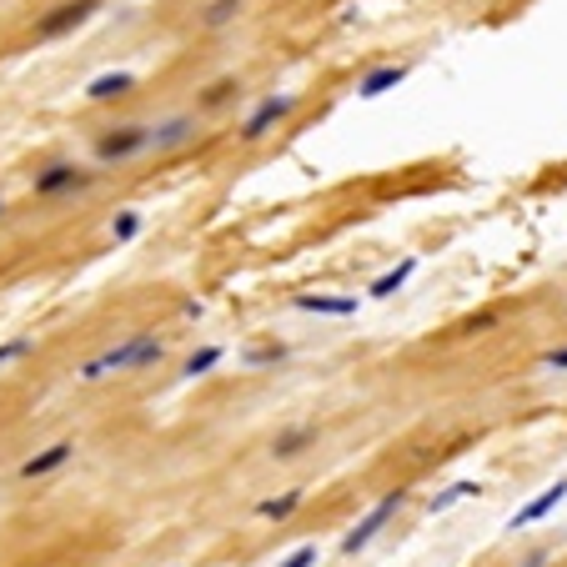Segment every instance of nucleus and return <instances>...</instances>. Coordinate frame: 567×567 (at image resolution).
Wrapping results in <instances>:
<instances>
[{
	"label": "nucleus",
	"mask_w": 567,
	"mask_h": 567,
	"mask_svg": "<svg viewBox=\"0 0 567 567\" xmlns=\"http://www.w3.org/2000/svg\"><path fill=\"white\" fill-rule=\"evenodd\" d=\"M161 337H151V332H136V337H126L120 347L101 351V357H91L86 367H81V377L86 382H101V377H111V371H146L161 361Z\"/></svg>",
	"instance_id": "nucleus-1"
},
{
	"label": "nucleus",
	"mask_w": 567,
	"mask_h": 567,
	"mask_svg": "<svg viewBox=\"0 0 567 567\" xmlns=\"http://www.w3.org/2000/svg\"><path fill=\"white\" fill-rule=\"evenodd\" d=\"M407 497H412V492H407V487H397V492H387V497L377 502V507H367V517H361V523L351 527L347 537H341V557H357V553H367V547H371L377 537L387 533V523H392V517L407 507Z\"/></svg>",
	"instance_id": "nucleus-2"
},
{
	"label": "nucleus",
	"mask_w": 567,
	"mask_h": 567,
	"mask_svg": "<svg viewBox=\"0 0 567 567\" xmlns=\"http://www.w3.org/2000/svg\"><path fill=\"white\" fill-rule=\"evenodd\" d=\"M296 101H302L296 91H282V96H262L256 106H251V116L241 120V141L251 146V141H262L266 131H276V126H282V120L296 111Z\"/></svg>",
	"instance_id": "nucleus-3"
},
{
	"label": "nucleus",
	"mask_w": 567,
	"mask_h": 567,
	"mask_svg": "<svg viewBox=\"0 0 567 567\" xmlns=\"http://www.w3.org/2000/svg\"><path fill=\"white\" fill-rule=\"evenodd\" d=\"M567 502V477H557V482H547L543 492H537L533 502H523L513 517H507V533H523V527H537L543 517H553L557 507Z\"/></svg>",
	"instance_id": "nucleus-4"
},
{
	"label": "nucleus",
	"mask_w": 567,
	"mask_h": 567,
	"mask_svg": "<svg viewBox=\"0 0 567 567\" xmlns=\"http://www.w3.org/2000/svg\"><path fill=\"white\" fill-rule=\"evenodd\" d=\"M96 181V171H81L76 161H51L45 171H35V197H66V191H86Z\"/></svg>",
	"instance_id": "nucleus-5"
},
{
	"label": "nucleus",
	"mask_w": 567,
	"mask_h": 567,
	"mask_svg": "<svg viewBox=\"0 0 567 567\" xmlns=\"http://www.w3.org/2000/svg\"><path fill=\"white\" fill-rule=\"evenodd\" d=\"M146 151V126H116L96 141V161H131V156Z\"/></svg>",
	"instance_id": "nucleus-6"
},
{
	"label": "nucleus",
	"mask_w": 567,
	"mask_h": 567,
	"mask_svg": "<svg viewBox=\"0 0 567 567\" xmlns=\"http://www.w3.org/2000/svg\"><path fill=\"white\" fill-rule=\"evenodd\" d=\"M96 5H101V0H66V5H55L51 15H41L35 35H41V41H51V35L76 31V25H86V21H91V11H96Z\"/></svg>",
	"instance_id": "nucleus-7"
},
{
	"label": "nucleus",
	"mask_w": 567,
	"mask_h": 567,
	"mask_svg": "<svg viewBox=\"0 0 567 567\" xmlns=\"http://www.w3.org/2000/svg\"><path fill=\"white\" fill-rule=\"evenodd\" d=\"M197 136V116H166L156 126H146V151H176Z\"/></svg>",
	"instance_id": "nucleus-8"
},
{
	"label": "nucleus",
	"mask_w": 567,
	"mask_h": 567,
	"mask_svg": "<svg viewBox=\"0 0 567 567\" xmlns=\"http://www.w3.org/2000/svg\"><path fill=\"white\" fill-rule=\"evenodd\" d=\"M71 457H76V442H71V437H61V442H51V447H41L35 457H25V462H21V477H25V482L51 477V472H61Z\"/></svg>",
	"instance_id": "nucleus-9"
},
{
	"label": "nucleus",
	"mask_w": 567,
	"mask_h": 567,
	"mask_svg": "<svg viewBox=\"0 0 567 567\" xmlns=\"http://www.w3.org/2000/svg\"><path fill=\"white\" fill-rule=\"evenodd\" d=\"M407 76H412V66H402V61H392V66H371L367 76L357 81V96L361 101H377V96H387V91H397Z\"/></svg>",
	"instance_id": "nucleus-10"
},
{
	"label": "nucleus",
	"mask_w": 567,
	"mask_h": 567,
	"mask_svg": "<svg viewBox=\"0 0 567 567\" xmlns=\"http://www.w3.org/2000/svg\"><path fill=\"white\" fill-rule=\"evenodd\" d=\"M292 306H296V312H312V317H357V296H322V292H302Z\"/></svg>",
	"instance_id": "nucleus-11"
},
{
	"label": "nucleus",
	"mask_w": 567,
	"mask_h": 567,
	"mask_svg": "<svg viewBox=\"0 0 567 567\" xmlns=\"http://www.w3.org/2000/svg\"><path fill=\"white\" fill-rule=\"evenodd\" d=\"M412 276H417V256H402V262H397L392 272H382L377 282L367 286V296H371V302H387V296H397L407 282H412Z\"/></svg>",
	"instance_id": "nucleus-12"
},
{
	"label": "nucleus",
	"mask_w": 567,
	"mask_h": 567,
	"mask_svg": "<svg viewBox=\"0 0 567 567\" xmlns=\"http://www.w3.org/2000/svg\"><path fill=\"white\" fill-rule=\"evenodd\" d=\"M312 442H317V427H306V422H302V427H286V432L272 442V457H276V462H292V457H302Z\"/></svg>",
	"instance_id": "nucleus-13"
},
{
	"label": "nucleus",
	"mask_w": 567,
	"mask_h": 567,
	"mask_svg": "<svg viewBox=\"0 0 567 567\" xmlns=\"http://www.w3.org/2000/svg\"><path fill=\"white\" fill-rule=\"evenodd\" d=\"M477 492H482V482H477V477H462V482H452V487H442V492H437V497L427 502V513H432V517H442V513H452L457 502L477 497Z\"/></svg>",
	"instance_id": "nucleus-14"
},
{
	"label": "nucleus",
	"mask_w": 567,
	"mask_h": 567,
	"mask_svg": "<svg viewBox=\"0 0 567 567\" xmlns=\"http://www.w3.org/2000/svg\"><path fill=\"white\" fill-rule=\"evenodd\" d=\"M126 91H136V76H131V71H106V76H96V81L86 86V96H91V101H120Z\"/></svg>",
	"instance_id": "nucleus-15"
},
{
	"label": "nucleus",
	"mask_w": 567,
	"mask_h": 567,
	"mask_svg": "<svg viewBox=\"0 0 567 567\" xmlns=\"http://www.w3.org/2000/svg\"><path fill=\"white\" fill-rule=\"evenodd\" d=\"M302 502H306V492L292 487V492H282V497L256 502V517H266V523H286V517H296V507H302Z\"/></svg>",
	"instance_id": "nucleus-16"
},
{
	"label": "nucleus",
	"mask_w": 567,
	"mask_h": 567,
	"mask_svg": "<svg viewBox=\"0 0 567 567\" xmlns=\"http://www.w3.org/2000/svg\"><path fill=\"white\" fill-rule=\"evenodd\" d=\"M241 5H246V0H211L207 11H201V25H207V31H221V25H231L241 15Z\"/></svg>",
	"instance_id": "nucleus-17"
},
{
	"label": "nucleus",
	"mask_w": 567,
	"mask_h": 567,
	"mask_svg": "<svg viewBox=\"0 0 567 567\" xmlns=\"http://www.w3.org/2000/svg\"><path fill=\"white\" fill-rule=\"evenodd\" d=\"M221 357H226L221 347H201V351H191V357H186V367H181V377H191V382H197V377H207L211 367H221Z\"/></svg>",
	"instance_id": "nucleus-18"
},
{
	"label": "nucleus",
	"mask_w": 567,
	"mask_h": 567,
	"mask_svg": "<svg viewBox=\"0 0 567 567\" xmlns=\"http://www.w3.org/2000/svg\"><path fill=\"white\" fill-rule=\"evenodd\" d=\"M111 236H116V241H136V236H141V211H116Z\"/></svg>",
	"instance_id": "nucleus-19"
},
{
	"label": "nucleus",
	"mask_w": 567,
	"mask_h": 567,
	"mask_svg": "<svg viewBox=\"0 0 567 567\" xmlns=\"http://www.w3.org/2000/svg\"><path fill=\"white\" fill-rule=\"evenodd\" d=\"M317 557H322L317 543H302V547H292V553H286L276 567H317Z\"/></svg>",
	"instance_id": "nucleus-20"
},
{
	"label": "nucleus",
	"mask_w": 567,
	"mask_h": 567,
	"mask_svg": "<svg viewBox=\"0 0 567 567\" xmlns=\"http://www.w3.org/2000/svg\"><path fill=\"white\" fill-rule=\"evenodd\" d=\"M236 91H241V86H236L231 76H226V81H211V86H207V96H201V106H221V101H231Z\"/></svg>",
	"instance_id": "nucleus-21"
},
{
	"label": "nucleus",
	"mask_w": 567,
	"mask_h": 567,
	"mask_svg": "<svg viewBox=\"0 0 567 567\" xmlns=\"http://www.w3.org/2000/svg\"><path fill=\"white\" fill-rule=\"evenodd\" d=\"M286 357V347L276 341V347H256V351H246V367H272V361H282Z\"/></svg>",
	"instance_id": "nucleus-22"
},
{
	"label": "nucleus",
	"mask_w": 567,
	"mask_h": 567,
	"mask_svg": "<svg viewBox=\"0 0 567 567\" xmlns=\"http://www.w3.org/2000/svg\"><path fill=\"white\" fill-rule=\"evenodd\" d=\"M25 351H31V341L25 337H15V341H5V347H0V367H11V361H21Z\"/></svg>",
	"instance_id": "nucleus-23"
},
{
	"label": "nucleus",
	"mask_w": 567,
	"mask_h": 567,
	"mask_svg": "<svg viewBox=\"0 0 567 567\" xmlns=\"http://www.w3.org/2000/svg\"><path fill=\"white\" fill-rule=\"evenodd\" d=\"M543 367H553V371H567V347H553L543 357Z\"/></svg>",
	"instance_id": "nucleus-24"
},
{
	"label": "nucleus",
	"mask_w": 567,
	"mask_h": 567,
	"mask_svg": "<svg viewBox=\"0 0 567 567\" xmlns=\"http://www.w3.org/2000/svg\"><path fill=\"white\" fill-rule=\"evenodd\" d=\"M492 327H497V317H492V312H487V317H472V322H467V327H462V332H492Z\"/></svg>",
	"instance_id": "nucleus-25"
},
{
	"label": "nucleus",
	"mask_w": 567,
	"mask_h": 567,
	"mask_svg": "<svg viewBox=\"0 0 567 567\" xmlns=\"http://www.w3.org/2000/svg\"><path fill=\"white\" fill-rule=\"evenodd\" d=\"M547 557H553V553H543V547H537V553H527L523 567H547Z\"/></svg>",
	"instance_id": "nucleus-26"
},
{
	"label": "nucleus",
	"mask_w": 567,
	"mask_h": 567,
	"mask_svg": "<svg viewBox=\"0 0 567 567\" xmlns=\"http://www.w3.org/2000/svg\"><path fill=\"white\" fill-rule=\"evenodd\" d=\"M0 211H5V201H0Z\"/></svg>",
	"instance_id": "nucleus-27"
}]
</instances>
